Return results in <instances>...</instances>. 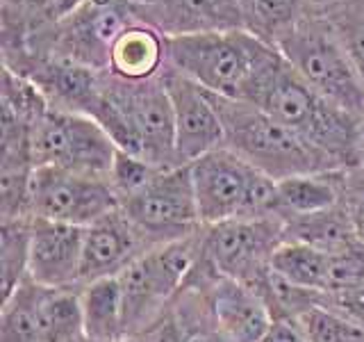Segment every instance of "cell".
Listing matches in <instances>:
<instances>
[{
    "label": "cell",
    "mask_w": 364,
    "mask_h": 342,
    "mask_svg": "<svg viewBox=\"0 0 364 342\" xmlns=\"http://www.w3.org/2000/svg\"><path fill=\"white\" fill-rule=\"evenodd\" d=\"M307 342H364V328L330 308L326 299L314 304L294 319Z\"/></svg>",
    "instance_id": "obj_27"
},
{
    "label": "cell",
    "mask_w": 364,
    "mask_h": 342,
    "mask_svg": "<svg viewBox=\"0 0 364 342\" xmlns=\"http://www.w3.org/2000/svg\"><path fill=\"white\" fill-rule=\"evenodd\" d=\"M262 342H307V338L294 319H273L269 333L262 338Z\"/></svg>",
    "instance_id": "obj_33"
},
{
    "label": "cell",
    "mask_w": 364,
    "mask_h": 342,
    "mask_svg": "<svg viewBox=\"0 0 364 342\" xmlns=\"http://www.w3.org/2000/svg\"><path fill=\"white\" fill-rule=\"evenodd\" d=\"M117 144L87 114L46 108L32 128V155L37 167H57L107 178Z\"/></svg>",
    "instance_id": "obj_9"
},
{
    "label": "cell",
    "mask_w": 364,
    "mask_h": 342,
    "mask_svg": "<svg viewBox=\"0 0 364 342\" xmlns=\"http://www.w3.org/2000/svg\"><path fill=\"white\" fill-rule=\"evenodd\" d=\"M200 231L176 242L148 249L132 265L119 274L125 311V338L146 333L166 313L176 294L185 288L200 256Z\"/></svg>",
    "instance_id": "obj_7"
},
{
    "label": "cell",
    "mask_w": 364,
    "mask_h": 342,
    "mask_svg": "<svg viewBox=\"0 0 364 342\" xmlns=\"http://www.w3.org/2000/svg\"><path fill=\"white\" fill-rule=\"evenodd\" d=\"M330 254L301 242H284L271 260V269L299 288L326 290Z\"/></svg>",
    "instance_id": "obj_24"
},
{
    "label": "cell",
    "mask_w": 364,
    "mask_h": 342,
    "mask_svg": "<svg viewBox=\"0 0 364 342\" xmlns=\"http://www.w3.org/2000/svg\"><path fill=\"white\" fill-rule=\"evenodd\" d=\"M244 100L269 112L341 167H355V137L362 117L337 108L314 91L284 62L280 51L259 71Z\"/></svg>",
    "instance_id": "obj_1"
},
{
    "label": "cell",
    "mask_w": 364,
    "mask_h": 342,
    "mask_svg": "<svg viewBox=\"0 0 364 342\" xmlns=\"http://www.w3.org/2000/svg\"><path fill=\"white\" fill-rule=\"evenodd\" d=\"M130 5H134V7H146V5H151L153 0H128Z\"/></svg>",
    "instance_id": "obj_36"
},
{
    "label": "cell",
    "mask_w": 364,
    "mask_h": 342,
    "mask_svg": "<svg viewBox=\"0 0 364 342\" xmlns=\"http://www.w3.org/2000/svg\"><path fill=\"white\" fill-rule=\"evenodd\" d=\"M119 208L151 247L176 242L203 226L189 165L159 169L144 187L125 197Z\"/></svg>",
    "instance_id": "obj_11"
},
{
    "label": "cell",
    "mask_w": 364,
    "mask_h": 342,
    "mask_svg": "<svg viewBox=\"0 0 364 342\" xmlns=\"http://www.w3.org/2000/svg\"><path fill=\"white\" fill-rule=\"evenodd\" d=\"M37 299L39 283L30 276L5 296L0 306V342H39Z\"/></svg>",
    "instance_id": "obj_25"
},
{
    "label": "cell",
    "mask_w": 364,
    "mask_h": 342,
    "mask_svg": "<svg viewBox=\"0 0 364 342\" xmlns=\"http://www.w3.org/2000/svg\"><path fill=\"white\" fill-rule=\"evenodd\" d=\"M341 3H344V0H305L307 11L314 14V16H323V14H328L330 9H335Z\"/></svg>",
    "instance_id": "obj_34"
},
{
    "label": "cell",
    "mask_w": 364,
    "mask_h": 342,
    "mask_svg": "<svg viewBox=\"0 0 364 342\" xmlns=\"http://www.w3.org/2000/svg\"><path fill=\"white\" fill-rule=\"evenodd\" d=\"M148 249L153 247L146 242L139 228L121 212V208L107 212L85 228L80 288L100 279L119 276Z\"/></svg>",
    "instance_id": "obj_15"
},
{
    "label": "cell",
    "mask_w": 364,
    "mask_h": 342,
    "mask_svg": "<svg viewBox=\"0 0 364 342\" xmlns=\"http://www.w3.org/2000/svg\"><path fill=\"white\" fill-rule=\"evenodd\" d=\"M355 167L364 169V117L358 123V137H355Z\"/></svg>",
    "instance_id": "obj_35"
},
{
    "label": "cell",
    "mask_w": 364,
    "mask_h": 342,
    "mask_svg": "<svg viewBox=\"0 0 364 342\" xmlns=\"http://www.w3.org/2000/svg\"><path fill=\"white\" fill-rule=\"evenodd\" d=\"M339 205L348 214L358 242L364 244V169L344 167L339 171Z\"/></svg>",
    "instance_id": "obj_31"
},
{
    "label": "cell",
    "mask_w": 364,
    "mask_h": 342,
    "mask_svg": "<svg viewBox=\"0 0 364 342\" xmlns=\"http://www.w3.org/2000/svg\"><path fill=\"white\" fill-rule=\"evenodd\" d=\"M112 210H119V197L107 178L57 167L34 169L30 214L37 219L87 228Z\"/></svg>",
    "instance_id": "obj_12"
},
{
    "label": "cell",
    "mask_w": 364,
    "mask_h": 342,
    "mask_svg": "<svg viewBox=\"0 0 364 342\" xmlns=\"http://www.w3.org/2000/svg\"><path fill=\"white\" fill-rule=\"evenodd\" d=\"M278 51L284 62L323 98L355 117H364V83L323 16L307 14Z\"/></svg>",
    "instance_id": "obj_8"
},
{
    "label": "cell",
    "mask_w": 364,
    "mask_h": 342,
    "mask_svg": "<svg viewBox=\"0 0 364 342\" xmlns=\"http://www.w3.org/2000/svg\"><path fill=\"white\" fill-rule=\"evenodd\" d=\"M339 171H323V174H303L284 180H276L278 185V217H291L321 212L339 203Z\"/></svg>",
    "instance_id": "obj_22"
},
{
    "label": "cell",
    "mask_w": 364,
    "mask_h": 342,
    "mask_svg": "<svg viewBox=\"0 0 364 342\" xmlns=\"http://www.w3.org/2000/svg\"><path fill=\"white\" fill-rule=\"evenodd\" d=\"M323 19L333 26L364 83V0H344L341 5L323 14Z\"/></svg>",
    "instance_id": "obj_28"
},
{
    "label": "cell",
    "mask_w": 364,
    "mask_h": 342,
    "mask_svg": "<svg viewBox=\"0 0 364 342\" xmlns=\"http://www.w3.org/2000/svg\"><path fill=\"white\" fill-rule=\"evenodd\" d=\"M287 242L278 217L203 224L200 256L223 279L257 285L271 271L273 254Z\"/></svg>",
    "instance_id": "obj_10"
},
{
    "label": "cell",
    "mask_w": 364,
    "mask_h": 342,
    "mask_svg": "<svg viewBox=\"0 0 364 342\" xmlns=\"http://www.w3.org/2000/svg\"><path fill=\"white\" fill-rule=\"evenodd\" d=\"M94 119L119 151L139 155L159 169L182 167L176 153L173 105L162 76L132 83L105 71Z\"/></svg>",
    "instance_id": "obj_2"
},
{
    "label": "cell",
    "mask_w": 364,
    "mask_h": 342,
    "mask_svg": "<svg viewBox=\"0 0 364 342\" xmlns=\"http://www.w3.org/2000/svg\"><path fill=\"white\" fill-rule=\"evenodd\" d=\"M85 338L94 342H121L125 338L123 290L119 276L100 279L80 288Z\"/></svg>",
    "instance_id": "obj_19"
},
{
    "label": "cell",
    "mask_w": 364,
    "mask_h": 342,
    "mask_svg": "<svg viewBox=\"0 0 364 342\" xmlns=\"http://www.w3.org/2000/svg\"><path fill=\"white\" fill-rule=\"evenodd\" d=\"M212 96L223 123V146L269 178L284 180L344 169L335 157L318 151L253 103Z\"/></svg>",
    "instance_id": "obj_3"
},
{
    "label": "cell",
    "mask_w": 364,
    "mask_h": 342,
    "mask_svg": "<svg viewBox=\"0 0 364 342\" xmlns=\"http://www.w3.org/2000/svg\"><path fill=\"white\" fill-rule=\"evenodd\" d=\"M82 342H94V340H87V338H85ZM121 342H134V340H121Z\"/></svg>",
    "instance_id": "obj_37"
},
{
    "label": "cell",
    "mask_w": 364,
    "mask_h": 342,
    "mask_svg": "<svg viewBox=\"0 0 364 342\" xmlns=\"http://www.w3.org/2000/svg\"><path fill=\"white\" fill-rule=\"evenodd\" d=\"M30 226L32 217L0 222V285H3V299L28 279Z\"/></svg>",
    "instance_id": "obj_26"
},
{
    "label": "cell",
    "mask_w": 364,
    "mask_h": 342,
    "mask_svg": "<svg viewBox=\"0 0 364 342\" xmlns=\"http://www.w3.org/2000/svg\"><path fill=\"white\" fill-rule=\"evenodd\" d=\"M203 224L278 217L276 180L219 146L189 165ZM280 219V217H278Z\"/></svg>",
    "instance_id": "obj_6"
},
{
    "label": "cell",
    "mask_w": 364,
    "mask_h": 342,
    "mask_svg": "<svg viewBox=\"0 0 364 342\" xmlns=\"http://www.w3.org/2000/svg\"><path fill=\"white\" fill-rule=\"evenodd\" d=\"M162 83L173 105L178 165H191L223 146V123L210 91L176 71L173 66H166Z\"/></svg>",
    "instance_id": "obj_13"
},
{
    "label": "cell",
    "mask_w": 364,
    "mask_h": 342,
    "mask_svg": "<svg viewBox=\"0 0 364 342\" xmlns=\"http://www.w3.org/2000/svg\"><path fill=\"white\" fill-rule=\"evenodd\" d=\"M364 285V244L355 242L346 249L330 254L326 279V294H339Z\"/></svg>",
    "instance_id": "obj_29"
},
{
    "label": "cell",
    "mask_w": 364,
    "mask_h": 342,
    "mask_svg": "<svg viewBox=\"0 0 364 342\" xmlns=\"http://www.w3.org/2000/svg\"><path fill=\"white\" fill-rule=\"evenodd\" d=\"M185 285L208 292L212 315L230 342H262L273 324L269 306L253 285L223 279L208 269H193Z\"/></svg>",
    "instance_id": "obj_14"
},
{
    "label": "cell",
    "mask_w": 364,
    "mask_h": 342,
    "mask_svg": "<svg viewBox=\"0 0 364 342\" xmlns=\"http://www.w3.org/2000/svg\"><path fill=\"white\" fill-rule=\"evenodd\" d=\"M159 171V167L146 162L144 157L125 153V151H117V157H114V165L109 169V185L114 187L119 197V203L134 194L139 187H144L148 180H151Z\"/></svg>",
    "instance_id": "obj_30"
},
{
    "label": "cell",
    "mask_w": 364,
    "mask_h": 342,
    "mask_svg": "<svg viewBox=\"0 0 364 342\" xmlns=\"http://www.w3.org/2000/svg\"><path fill=\"white\" fill-rule=\"evenodd\" d=\"M326 304L364 328V285L339 294H326Z\"/></svg>",
    "instance_id": "obj_32"
},
{
    "label": "cell",
    "mask_w": 364,
    "mask_h": 342,
    "mask_svg": "<svg viewBox=\"0 0 364 342\" xmlns=\"http://www.w3.org/2000/svg\"><path fill=\"white\" fill-rule=\"evenodd\" d=\"M141 21L171 37L242 28L237 0H153L136 7Z\"/></svg>",
    "instance_id": "obj_17"
},
{
    "label": "cell",
    "mask_w": 364,
    "mask_h": 342,
    "mask_svg": "<svg viewBox=\"0 0 364 342\" xmlns=\"http://www.w3.org/2000/svg\"><path fill=\"white\" fill-rule=\"evenodd\" d=\"M242 30L278 48L310 14L305 0H237Z\"/></svg>",
    "instance_id": "obj_20"
},
{
    "label": "cell",
    "mask_w": 364,
    "mask_h": 342,
    "mask_svg": "<svg viewBox=\"0 0 364 342\" xmlns=\"http://www.w3.org/2000/svg\"><path fill=\"white\" fill-rule=\"evenodd\" d=\"M39 342H82L85 319L80 288L39 285Z\"/></svg>",
    "instance_id": "obj_21"
},
{
    "label": "cell",
    "mask_w": 364,
    "mask_h": 342,
    "mask_svg": "<svg viewBox=\"0 0 364 342\" xmlns=\"http://www.w3.org/2000/svg\"><path fill=\"white\" fill-rule=\"evenodd\" d=\"M136 19V7L128 0H85L71 14L34 32L23 43L3 48V64L48 55L107 71L114 41Z\"/></svg>",
    "instance_id": "obj_5"
},
{
    "label": "cell",
    "mask_w": 364,
    "mask_h": 342,
    "mask_svg": "<svg viewBox=\"0 0 364 342\" xmlns=\"http://www.w3.org/2000/svg\"><path fill=\"white\" fill-rule=\"evenodd\" d=\"M282 224L287 242H301L307 247L321 249L326 254H337V251L358 242L353 226L348 222V214L339 203L321 212L291 217V219H284Z\"/></svg>",
    "instance_id": "obj_23"
},
{
    "label": "cell",
    "mask_w": 364,
    "mask_h": 342,
    "mask_svg": "<svg viewBox=\"0 0 364 342\" xmlns=\"http://www.w3.org/2000/svg\"><path fill=\"white\" fill-rule=\"evenodd\" d=\"M166 53L168 66L203 89L244 100L259 71L278 55V48L262 43L242 28H232L171 37L166 39Z\"/></svg>",
    "instance_id": "obj_4"
},
{
    "label": "cell",
    "mask_w": 364,
    "mask_h": 342,
    "mask_svg": "<svg viewBox=\"0 0 364 342\" xmlns=\"http://www.w3.org/2000/svg\"><path fill=\"white\" fill-rule=\"evenodd\" d=\"M168 66L166 37L151 23L136 19L125 28L112 46L109 68L112 76L121 80H155Z\"/></svg>",
    "instance_id": "obj_18"
},
{
    "label": "cell",
    "mask_w": 364,
    "mask_h": 342,
    "mask_svg": "<svg viewBox=\"0 0 364 342\" xmlns=\"http://www.w3.org/2000/svg\"><path fill=\"white\" fill-rule=\"evenodd\" d=\"M82 242L85 228L32 217L28 276L48 288H80Z\"/></svg>",
    "instance_id": "obj_16"
}]
</instances>
